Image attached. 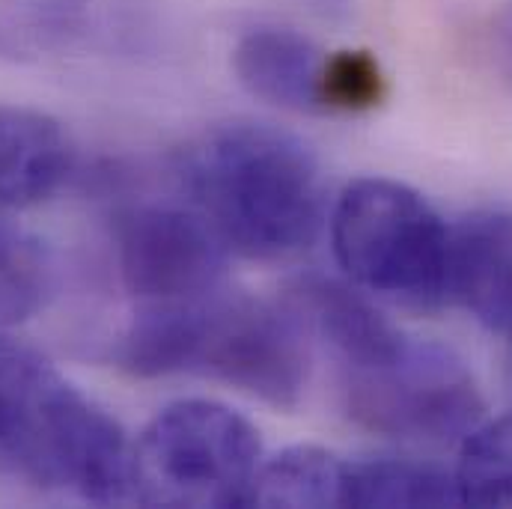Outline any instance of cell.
I'll return each mask as SVG.
<instances>
[{
	"label": "cell",
	"instance_id": "obj_14",
	"mask_svg": "<svg viewBox=\"0 0 512 509\" xmlns=\"http://www.w3.org/2000/svg\"><path fill=\"white\" fill-rule=\"evenodd\" d=\"M57 289L51 248L0 212V328L33 319Z\"/></svg>",
	"mask_w": 512,
	"mask_h": 509
},
{
	"label": "cell",
	"instance_id": "obj_8",
	"mask_svg": "<svg viewBox=\"0 0 512 509\" xmlns=\"http://www.w3.org/2000/svg\"><path fill=\"white\" fill-rule=\"evenodd\" d=\"M450 298L512 340V209H483L450 230Z\"/></svg>",
	"mask_w": 512,
	"mask_h": 509
},
{
	"label": "cell",
	"instance_id": "obj_11",
	"mask_svg": "<svg viewBox=\"0 0 512 509\" xmlns=\"http://www.w3.org/2000/svg\"><path fill=\"white\" fill-rule=\"evenodd\" d=\"M24 27L27 42L87 54H137L155 30L146 0H36Z\"/></svg>",
	"mask_w": 512,
	"mask_h": 509
},
{
	"label": "cell",
	"instance_id": "obj_15",
	"mask_svg": "<svg viewBox=\"0 0 512 509\" xmlns=\"http://www.w3.org/2000/svg\"><path fill=\"white\" fill-rule=\"evenodd\" d=\"M456 486L462 507H512V414L477 423L462 438Z\"/></svg>",
	"mask_w": 512,
	"mask_h": 509
},
{
	"label": "cell",
	"instance_id": "obj_12",
	"mask_svg": "<svg viewBox=\"0 0 512 509\" xmlns=\"http://www.w3.org/2000/svg\"><path fill=\"white\" fill-rule=\"evenodd\" d=\"M343 507H462L456 474L414 459L346 462Z\"/></svg>",
	"mask_w": 512,
	"mask_h": 509
},
{
	"label": "cell",
	"instance_id": "obj_10",
	"mask_svg": "<svg viewBox=\"0 0 512 509\" xmlns=\"http://www.w3.org/2000/svg\"><path fill=\"white\" fill-rule=\"evenodd\" d=\"M72 167L75 146L51 114L0 105V212L48 200Z\"/></svg>",
	"mask_w": 512,
	"mask_h": 509
},
{
	"label": "cell",
	"instance_id": "obj_9",
	"mask_svg": "<svg viewBox=\"0 0 512 509\" xmlns=\"http://www.w3.org/2000/svg\"><path fill=\"white\" fill-rule=\"evenodd\" d=\"M325 51L292 27H251L233 48L239 84L268 105L295 114L322 111Z\"/></svg>",
	"mask_w": 512,
	"mask_h": 509
},
{
	"label": "cell",
	"instance_id": "obj_4",
	"mask_svg": "<svg viewBox=\"0 0 512 509\" xmlns=\"http://www.w3.org/2000/svg\"><path fill=\"white\" fill-rule=\"evenodd\" d=\"M259 432L215 399L161 408L131 447V498L161 507H251Z\"/></svg>",
	"mask_w": 512,
	"mask_h": 509
},
{
	"label": "cell",
	"instance_id": "obj_2",
	"mask_svg": "<svg viewBox=\"0 0 512 509\" xmlns=\"http://www.w3.org/2000/svg\"><path fill=\"white\" fill-rule=\"evenodd\" d=\"M0 471L102 507L134 489L120 423L51 361L9 340H0Z\"/></svg>",
	"mask_w": 512,
	"mask_h": 509
},
{
	"label": "cell",
	"instance_id": "obj_5",
	"mask_svg": "<svg viewBox=\"0 0 512 509\" xmlns=\"http://www.w3.org/2000/svg\"><path fill=\"white\" fill-rule=\"evenodd\" d=\"M337 373L352 423L393 441H462L486 411L474 373L435 340L405 334L390 355Z\"/></svg>",
	"mask_w": 512,
	"mask_h": 509
},
{
	"label": "cell",
	"instance_id": "obj_13",
	"mask_svg": "<svg viewBox=\"0 0 512 509\" xmlns=\"http://www.w3.org/2000/svg\"><path fill=\"white\" fill-rule=\"evenodd\" d=\"M346 459L316 444H295L256 471L251 507H343Z\"/></svg>",
	"mask_w": 512,
	"mask_h": 509
},
{
	"label": "cell",
	"instance_id": "obj_18",
	"mask_svg": "<svg viewBox=\"0 0 512 509\" xmlns=\"http://www.w3.org/2000/svg\"><path fill=\"white\" fill-rule=\"evenodd\" d=\"M307 9L325 15V18H340V15H349L352 12V0H304Z\"/></svg>",
	"mask_w": 512,
	"mask_h": 509
},
{
	"label": "cell",
	"instance_id": "obj_7",
	"mask_svg": "<svg viewBox=\"0 0 512 509\" xmlns=\"http://www.w3.org/2000/svg\"><path fill=\"white\" fill-rule=\"evenodd\" d=\"M227 245L197 209L131 206L114 221L117 271L143 304L206 298L227 274Z\"/></svg>",
	"mask_w": 512,
	"mask_h": 509
},
{
	"label": "cell",
	"instance_id": "obj_16",
	"mask_svg": "<svg viewBox=\"0 0 512 509\" xmlns=\"http://www.w3.org/2000/svg\"><path fill=\"white\" fill-rule=\"evenodd\" d=\"M387 96V78L376 54L364 48L325 54L322 69V111L364 114L379 108Z\"/></svg>",
	"mask_w": 512,
	"mask_h": 509
},
{
	"label": "cell",
	"instance_id": "obj_1",
	"mask_svg": "<svg viewBox=\"0 0 512 509\" xmlns=\"http://www.w3.org/2000/svg\"><path fill=\"white\" fill-rule=\"evenodd\" d=\"M179 179L224 245L251 259L304 254L325 221L313 149L271 123L233 120L209 128L185 149Z\"/></svg>",
	"mask_w": 512,
	"mask_h": 509
},
{
	"label": "cell",
	"instance_id": "obj_6",
	"mask_svg": "<svg viewBox=\"0 0 512 509\" xmlns=\"http://www.w3.org/2000/svg\"><path fill=\"white\" fill-rule=\"evenodd\" d=\"M185 373L230 384L271 408H295L310 379L307 328L292 307L218 289L191 304Z\"/></svg>",
	"mask_w": 512,
	"mask_h": 509
},
{
	"label": "cell",
	"instance_id": "obj_19",
	"mask_svg": "<svg viewBox=\"0 0 512 509\" xmlns=\"http://www.w3.org/2000/svg\"><path fill=\"white\" fill-rule=\"evenodd\" d=\"M507 30H510V42H512V24H510V27H507Z\"/></svg>",
	"mask_w": 512,
	"mask_h": 509
},
{
	"label": "cell",
	"instance_id": "obj_3",
	"mask_svg": "<svg viewBox=\"0 0 512 509\" xmlns=\"http://www.w3.org/2000/svg\"><path fill=\"white\" fill-rule=\"evenodd\" d=\"M340 268L384 301L429 310L450 298V227L411 185L355 179L331 212Z\"/></svg>",
	"mask_w": 512,
	"mask_h": 509
},
{
	"label": "cell",
	"instance_id": "obj_17",
	"mask_svg": "<svg viewBox=\"0 0 512 509\" xmlns=\"http://www.w3.org/2000/svg\"><path fill=\"white\" fill-rule=\"evenodd\" d=\"M30 57V42L24 33H18V27L0 21V60H12L21 63Z\"/></svg>",
	"mask_w": 512,
	"mask_h": 509
}]
</instances>
